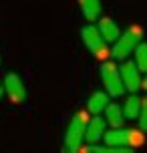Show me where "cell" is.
<instances>
[{
	"label": "cell",
	"mask_w": 147,
	"mask_h": 153,
	"mask_svg": "<svg viewBox=\"0 0 147 153\" xmlns=\"http://www.w3.org/2000/svg\"><path fill=\"white\" fill-rule=\"evenodd\" d=\"M107 131V121L105 117H99V115H93V119H89L85 125V141L87 143H97L103 139Z\"/></svg>",
	"instance_id": "obj_7"
},
{
	"label": "cell",
	"mask_w": 147,
	"mask_h": 153,
	"mask_svg": "<svg viewBox=\"0 0 147 153\" xmlns=\"http://www.w3.org/2000/svg\"><path fill=\"white\" fill-rule=\"evenodd\" d=\"M139 107H141V99L137 97V93H131L123 103V115L125 119H137L139 115Z\"/></svg>",
	"instance_id": "obj_13"
},
{
	"label": "cell",
	"mask_w": 147,
	"mask_h": 153,
	"mask_svg": "<svg viewBox=\"0 0 147 153\" xmlns=\"http://www.w3.org/2000/svg\"><path fill=\"white\" fill-rule=\"evenodd\" d=\"M81 36H83V42H85V46L91 51V53L99 59V61H103V59H107L109 54V48H107V40L103 38V34L99 32V28L95 26V24H87V26H83L81 28Z\"/></svg>",
	"instance_id": "obj_3"
},
{
	"label": "cell",
	"mask_w": 147,
	"mask_h": 153,
	"mask_svg": "<svg viewBox=\"0 0 147 153\" xmlns=\"http://www.w3.org/2000/svg\"><path fill=\"white\" fill-rule=\"evenodd\" d=\"M145 131H135V129H127V147H139L143 145V141H145V135H143Z\"/></svg>",
	"instance_id": "obj_15"
},
{
	"label": "cell",
	"mask_w": 147,
	"mask_h": 153,
	"mask_svg": "<svg viewBox=\"0 0 147 153\" xmlns=\"http://www.w3.org/2000/svg\"><path fill=\"white\" fill-rule=\"evenodd\" d=\"M141 89H145V91H147V73H145V76L141 79Z\"/></svg>",
	"instance_id": "obj_17"
},
{
	"label": "cell",
	"mask_w": 147,
	"mask_h": 153,
	"mask_svg": "<svg viewBox=\"0 0 147 153\" xmlns=\"http://www.w3.org/2000/svg\"><path fill=\"white\" fill-rule=\"evenodd\" d=\"M85 125H87V119L83 113H77L69 121L67 131H65V147H67V151L71 153L81 151V147L85 143Z\"/></svg>",
	"instance_id": "obj_2"
},
{
	"label": "cell",
	"mask_w": 147,
	"mask_h": 153,
	"mask_svg": "<svg viewBox=\"0 0 147 153\" xmlns=\"http://www.w3.org/2000/svg\"><path fill=\"white\" fill-rule=\"evenodd\" d=\"M107 103H109L107 91H95L89 97V101H87V109H89V113H93V115H101L103 109L107 107Z\"/></svg>",
	"instance_id": "obj_11"
},
{
	"label": "cell",
	"mask_w": 147,
	"mask_h": 153,
	"mask_svg": "<svg viewBox=\"0 0 147 153\" xmlns=\"http://www.w3.org/2000/svg\"><path fill=\"white\" fill-rule=\"evenodd\" d=\"M81 12L89 22H97L101 16V0H79Z\"/></svg>",
	"instance_id": "obj_12"
},
{
	"label": "cell",
	"mask_w": 147,
	"mask_h": 153,
	"mask_svg": "<svg viewBox=\"0 0 147 153\" xmlns=\"http://www.w3.org/2000/svg\"><path fill=\"white\" fill-rule=\"evenodd\" d=\"M137 121H139L141 131H147V97H145V99H141V107H139Z\"/></svg>",
	"instance_id": "obj_16"
},
{
	"label": "cell",
	"mask_w": 147,
	"mask_h": 153,
	"mask_svg": "<svg viewBox=\"0 0 147 153\" xmlns=\"http://www.w3.org/2000/svg\"><path fill=\"white\" fill-rule=\"evenodd\" d=\"M97 28H99V32L103 34V38H105L107 42H115L117 38H119V34H121V30H119V26L115 24V20H113V18H109V16L99 18Z\"/></svg>",
	"instance_id": "obj_8"
},
{
	"label": "cell",
	"mask_w": 147,
	"mask_h": 153,
	"mask_svg": "<svg viewBox=\"0 0 147 153\" xmlns=\"http://www.w3.org/2000/svg\"><path fill=\"white\" fill-rule=\"evenodd\" d=\"M119 73H121V81H123L125 91L137 93L141 89V71L137 69L135 61H127L125 59L123 65L119 67Z\"/></svg>",
	"instance_id": "obj_5"
},
{
	"label": "cell",
	"mask_w": 147,
	"mask_h": 153,
	"mask_svg": "<svg viewBox=\"0 0 147 153\" xmlns=\"http://www.w3.org/2000/svg\"><path fill=\"white\" fill-rule=\"evenodd\" d=\"M2 95H4V85H0V99H2Z\"/></svg>",
	"instance_id": "obj_18"
},
{
	"label": "cell",
	"mask_w": 147,
	"mask_h": 153,
	"mask_svg": "<svg viewBox=\"0 0 147 153\" xmlns=\"http://www.w3.org/2000/svg\"><path fill=\"white\" fill-rule=\"evenodd\" d=\"M135 65L141 73H147V42H139L135 46Z\"/></svg>",
	"instance_id": "obj_14"
},
{
	"label": "cell",
	"mask_w": 147,
	"mask_h": 153,
	"mask_svg": "<svg viewBox=\"0 0 147 153\" xmlns=\"http://www.w3.org/2000/svg\"><path fill=\"white\" fill-rule=\"evenodd\" d=\"M141 42V28L137 26H131L129 30H125L123 34H119L115 42H113V51H111V56L115 61H125L129 59V54L135 51V46Z\"/></svg>",
	"instance_id": "obj_1"
},
{
	"label": "cell",
	"mask_w": 147,
	"mask_h": 153,
	"mask_svg": "<svg viewBox=\"0 0 147 153\" xmlns=\"http://www.w3.org/2000/svg\"><path fill=\"white\" fill-rule=\"evenodd\" d=\"M103 141H105V145H109V147H127V129L111 127L109 131H105ZM129 149H131V147H129Z\"/></svg>",
	"instance_id": "obj_9"
},
{
	"label": "cell",
	"mask_w": 147,
	"mask_h": 153,
	"mask_svg": "<svg viewBox=\"0 0 147 153\" xmlns=\"http://www.w3.org/2000/svg\"><path fill=\"white\" fill-rule=\"evenodd\" d=\"M101 81H103V87L109 93V97H121L125 93L119 67L113 61H105L101 65Z\"/></svg>",
	"instance_id": "obj_4"
},
{
	"label": "cell",
	"mask_w": 147,
	"mask_h": 153,
	"mask_svg": "<svg viewBox=\"0 0 147 153\" xmlns=\"http://www.w3.org/2000/svg\"><path fill=\"white\" fill-rule=\"evenodd\" d=\"M2 85H4V93L8 95V99L12 101V103L18 105V103H22L26 99V87H24L22 79L16 75V73H8L4 76Z\"/></svg>",
	"instance_id": "obj_6"
},
{
	"label": "cell",
	"mask_w": 147,
	"mask_h": 153,
	"mask_svg": "<svg viewBox=\"0 0 147 153\" xmlns=\"http://www.w3.org/2000/svg\"><path fill=\"white\" fill-rule=\"evenodd\" d=\"M103 113H105V121H107L109 127H121L123 125L125 115H123V107L119 103H107Z\"/></svg>",
	"instance_id": "obj_10"
}]
</instances>
